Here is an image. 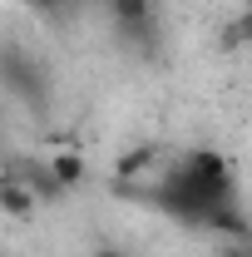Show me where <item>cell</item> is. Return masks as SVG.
<instances>
[{"mask_svg": "<svg viewBox=\"0 0 252 257\" xmlns=\"http://www.w3.org/2000/svg\"><path fill=\"white\" fill-rule=\"evenodd\" d=\"M232 198V178H227V163L218 154H183V159L168 168V183H163V203L203 218V223H218L222 208Z\"/></svg>", "mask_w": 252, "mask_h": 257, "instance_id": "1", "label": "cell"}, {"mask_svg": "<svg viewBox=\"0 0 252 257\" xmlns=\"http://www.w3.org/2000/svg\"><path fill=\"white\" fill-rule=\"evenodd\" d=\"M25 5H30V10H60L64 0H25Z\"/></svg>", "mask_w": 252, "mask_h": 257, "instance_id": "2", "label": "cell"}, {"mask_svg": "<svg viewBox=\"0 0 252 257\" xmlns=\"http://www.w3.org/2000/svg\"><path fill=\"white\" fill-rule=\"evenodd\" d=\"M94 257H124V252H114V247H99V252Z\"/></svg>", "mask_w": 252, "mask_h": 257, "instance_id": "3", "label": "cell"}]
</instances>
